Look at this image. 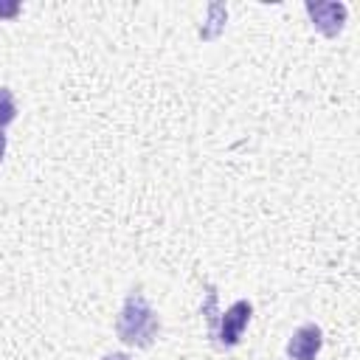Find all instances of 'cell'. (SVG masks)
<instances>
[{
    "instance_id": "cell-5",
    "label": "cell",
    "mask_w": 360,
    "mask_h": 360,
    "mask_svg": "<svg viewBox=\"0 0 360 360\" xmlns=\"http://www.w3.org/2000/svg\"><path fill=\"white\" fill-rule=\"evenodd\" d=\"M225 22H228V6L211 3V6H208V20L200 25L197 37H200L202 42H214V39H219V34L225 31Z\"/></svg>"
},
{
    "instance_id": "cell-1",
    "label": "cell",
    "mask_w": 360,
    "mask_h": 360,
    "mask_svg": "<svg viewBox=\"0 0 360 360\" xmlns=\"http://www.w3.org/2000/svg\"><path fill=\"white\" fill-rule=\"evenodd\" d=\"M160 332V318L155 312V307L149 304V298L141 290L127 292L118 318H115V335L124 346L132 349H149L158 340Z\"/></svg>"
},
{
    "instance_id": "cell-9",
    "label": "cell",
    "mask_w": 360,
    "mask_h": 360,
    "mask_svg": "<svg viewBox=\"0 0 360 360\" xmlns=\"http://www.w3.org/2000/svg\"><path fill=\"white\" fill-rule=\"evenodd\" d=\"M6 146H8V135L0 129V163H3V158H6Z\"/></svg>"
},
{
    "instance_id": "cell-2",
    "label": "cell",
    "mask_w": 360,
    "mask_h": 360,
    "mask_svg": "<svg viewBox=\"0 0 360 360\" xmlns=\"http://www.w3.org/2000/svg\"><path fill=\"white\" fill-rule=\"evenodd\" d=\"M250 318H253V304H250L248 298L233 301L225 312H219L217 326L208 332L211 343H214L219 352L236 349L239 340H242V335H245V329H248V323H250Z\"/></svg>"
},
{
    "instance_id": "cell-6",
    "label": "cell",
    "mask_w": 360,
    "mask_h": 360,
    "mask_svg": "<svg viewBox=\"0 0 360 360\" xmlns=\"http://www.w3.org/2000/svg\"><path fill=\"white\" fill-rule=\"evenodd\" d=\"M14 121H17V98L11 87H0V129L6 132V127Z\"/></svg>"
},
{
    "instance_id": "cell-4",
    "label": "cell",
    "mask_w": 360,
    "mask_h": 360,
    "mask_svg": "<svg viewBox=\"0 0 360 360\" xmlns=\"http://www.w3.org/2000/svg\"><path fill=\"white\" fill-rule=\"evenodd\" d=\"M323 349V332L318 323H301L287 340V360H315Z\"/></svg>"
},
{
    "instance_id": "cell-7",
    "label": "cell",
    "mask_w": 360,
    "mask_h": 360,
    "mask_svg": "<svg viewBox=\"0 0 360 360\" xmlns=\"http://www.w3.org/2000/svg\"><path fill=\"white\" fill-rule=\"evenodd\" d=\"M22 11V6L17 0H0V22L3 20H17Z\"/></svg>"
},
{
    "instance_id": "cell-8",
    "label": "cell",
    "mask_w": 360,
    "mask_h": 360,
    "mask_svg": "<svg viewBox=\"0 0 360 360\" xmlns=\"http://www.w3.org/2000/svg\"><path fill=\"white\" fill-rule=\"evenodd\" d=\"M101 360H132L127 352H110V354H104Z\"/></svg>"
},
{
    "instance_id": "cell-3",
    "label": "cell",
    "mask_w": 360,
    "mask_h": 360,
    "mask_svg": "<svg viewBox=\"0 0 360 360\" xmlns=\"http://www.w3.org/2000/svg\"><path fill=\"white\" fill-rule=\"evenodd\" d=\"M304 8L309 14L312 28L321 37H326V39H335L343 31L346 17H349V6L346 3H338V0H307Z\"/></svg>"
}]
</instances>
